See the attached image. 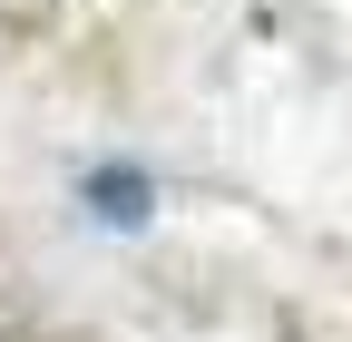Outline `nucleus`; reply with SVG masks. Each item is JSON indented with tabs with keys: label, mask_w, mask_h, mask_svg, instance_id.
I'll use <instances>...</instances> for the list:
<instances>
[{
	"label": "nucleus",
	"mask_w": 352,
	"mask_h": 342,
	"mask_svg": "<svg viewBox=\"0 0 352 342\" xmlns=\"http://www.w3.org/2000/svg\"><path fill=\"white\" fill-rule=\"evenodd\" d=\"M98 216H118V225L147 216V186H138V176H98Z\"/></svg>",
	"instance_id": "f257e3e1"
}]
</instances>
